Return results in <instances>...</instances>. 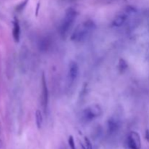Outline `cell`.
<instances>
[{
  "label": "cell",
  "mask_w": 149,
  "mask_h": 149,
  "mask_svg": "<svg viewBox=\"0 0 149 149\" xmlns=\"http://www.w3.org/2000/svg\"><path fill=\"white\" fill-rule=\"evenodd\" d=\"M81 148L82 149H89V148H87V147H85V146H84V144H81ZM90 149H93V148H90Z\"/></svg>",
  "instance_id": "obj_16"
},
{
  "label": "cell",
  "mask_w": 149,
  "mask_h": 149,
  "mask_svg": "<svg viewBox=\"0 0 149 149\" xmlns=\"http://www.w3.org/2000/svg\"><path fill=\"white\" fill-rule=\"evenodd\" d=\"M42 106L43 108L44 112H46L47 109L48 105V98H49V94H48V88L47 85L46 77L45 74H42Z\"/></svg>",
  "instance_id": "obj_5"
},
{
  "label": "cell",
  "mask_w": 149,
  "mask_h": 149,
  "mask_svg": "<svg viewBox=\"0 0 149 149\" xmlns=\"http://www.w3.org/2000/svg\"><path fill=\"white\" fill-rule=\"evenodd\" d=\"M61 149H64V148H61Z\"/></svg>",
  "instance_id": "obj_18"
},
{
  "label": "cell",
  "mask_w": 149,
  "mask_h": 149,
  "mask_svg": "<svg viewBox=\"0 0 149 149\" xmlns=\"http://www.w3.org/2000/svg\"><path fill=\"white\" fill-rule=\"evenodd\" d=\"M50 47V42L48 39L45 38L43 39L42 40H41V42H39V49H41L42 51H47L48 50V49Z\"/></svg>",
  "instance_id": "obj_10"
},
{
  "label": "cell",
  "mask_w": 149,
  "mask_h": 149,
  "mask_svg": "<svg viewBox=\"0 0 149 149\" xmlns=\"http://www.w3.org/2000/svg\"><path fill=\"white\" fill-rule=\"evenodd\" d=\"M103 113L101 107L98 104H93L86 108L82 113L83 119L86 122H90L95 118L98 117Z\"/></svg>",
  "instance_id": "obj_3"
},
{
  "label": "cell",
  "mask_w": 149,
  "mask_h": 149,
  "mask_svg": "<svg viewBox=\"0 0 149 149\" xmlns=\"http://www.w3.org/2000/svg\"><path fill=\"white\" fill-rule=\"evenodd\" d=\"M13 36L14 41L15 42H19L20 36V27L17 19H15L13 21Z\"/></svg>",
  "instance_id": "obj_8"
},
{
  "label": "cell",
  "mask_w": 149,
  "mask_h": 149,
  "mask_svg": "<svg viewBox=\"0 0 149 149\" xmlns=\"http://www.w3.org/2000/svg\"><path fill=\"white\" fill-rule=\"evenodd\" d=\"M127 20V16L125 15H120L115 17L114 20L112 22V26L114 27H120L125 23Z\"/></svg>",
  "instance_id": "obj_9"
},
{
  "label": "cell",
  "mask_w": 149,
  "mask_h": 149,
  "mask_svg": "<svg viewBox=\"0 0 149 149\" xmlns=\"http://www.w3.org/2000/svg\"><path fill=\"white\" fill-rule=\"evenodd\" d=\"M108 133L109 135H113L116 133L119 129V122L115 118H110L107 122Z\"/></svg>",
  "instance_id": "obj_7"
},
{
  "label": "cell",
  "mask_w": 149,
  "mask_h": 149,
  "mask_svg": "<svg viewBox=\"0 0 149 149\" xmlns=\"http://www.w3.org/2000/svg\"><path fill=\"white\" fill-rule=\"evenodd\" d=\"M35 116H36V126H37L38 129H40L42 126V123H43V117H42V113H41L40 111H36Z\"/></svg>",
  "instance_id": "obj_11"
},
{
  "label": "cell",
  "mask_w": 149,
  "mask_h": 149,
  "mask_svg": "<svg viewBox=\"0 0 149 149\" xmlns=\"http://www.w3.org/2000/svg\"><path fill=\"white\" fill-rule=\"evenodd\" d=\"M1 146H2V143H1V140H0V148H1Z\"/></svg>",
  "instance_id": "obj_17"
},
{
  "label": "cell",
  "mask_w": 149,
  "mask_h": 149,
  "mask_svg": "<svg viewBox=\"0 0 149 149\" xmlns=\"http://www.w3.org/2000/svg\"><path fill=\"white\" fill-rule=\"evenodd\" d=\"M68 145H69L71 149H76V146H75V142H74V140L73 136H70L68 138Z\"/></svg>",
  "instance_id": "obj_14"
},
{
  "label": "cell",
  "mask_w": 149,
  "mask_h": 149,
  "mask_svg": "<svg viewBox=\"0 0 149 149\" xmlns=\"http://www.w3.org/2000/svg\"><path fill=\"white\" fill-rule=\"evenodd\" d=\"M118 67H119V69L121 72H124V71H125L127 69L128 64L125 60L122 58V59L119 60V65H118Z\"/></svg>",
  "instance_id": "obj_12"
},
{
  "label": "cell",
  "mask_w": 149,
  "mask_h": 149,
  "mask_svg": "<svg viewBox=\"0 0 149 149\" xmlns=\"http://www.w3.org/2000/svg\"><path fill=\"white\" fill-rule=\"evenodd\" d=\"M127 143L130 149H141V136L135 131L130 132L127 139Z\"/></svg>",
  "instance_id": "obj_4"
},
{
  "label": "cell",
  "mask_w": 149,
  "mask_h": 149,
  "mask_svg": "<svg viewBox=\"0 0 149 149\" xmlns=\"http://www.w3.org/2000/svg\"><path fill=\"white\" fill-rule=\"evenodd\" d=\"M79 74V65L75 61H71L68 67V80L73 83Z\"/></svg>",
  "instance_id": "obj_6"
},
{
  "label": "cell",
  "mask_w": 149,
  "mask_h": 149,
  "mask_svg": "<svg viewBox=\"0 0 149 149\" xmlns=\"http://www.w3.org/2000/svg\"><path fill=\"white\" fill-rule=\"evenodd\" d=\"M96 25L93 20H88L84 22L82 24H80L76 28L71 36V39L74 42H81L85 38L90 32L95 29Z\"/></svg>",
  "instance_id": "obj_1"
},
{
  "label": "cell",
  "mask_w": 149,
  "mask_h": 149,
  "mask_svg": "<svg viewBox=\"0 0 149 149\" xmlns=\"http://www.w3.org/2000/svg\"><path fill=\"white\" fill-rule=\"evenodd\" d=\"M146 138L147 141H149V130L146 131Z\"/></svg>",
  "instance_id": "obj_15"
},
{
  "label": "cell",
  "mask_w": 149,
  "mask_h": 149,
  "mask_svg": "<svg viewBox=\"0 0 149 149\" xmlns=\"http://www.w3.org/2000/svg\"><path fill=\"white\" fill-rule=\"evenodd\" d=\"M77 12L74 9L69 8L67 10L65 17L63 20L61 27H60V32H61V35L65 36V34H67L68 31L74 24V20H76V17H77Z\"/></svg>",
  "instance_id": "obj_2"
},
{
  "label": "cell",
  "mask_w": 149,
  "mask_h": 149,
  "mask_svg": "<svg viewBox=\"0 0 149 149\" xmlns=\"http://www.w3.org/2000/svg\"><path fill=\"white\" fill-rule=\"evenodd\" d=\"M28 1H29V0H25V1H23V2L20 3V4H18V5L17 6V7H16V10H17V12L22 11V10H23V8L26 7V4H27Z\"/></svg>",
  "instance_id": "obj_13"
}]
</instances>
